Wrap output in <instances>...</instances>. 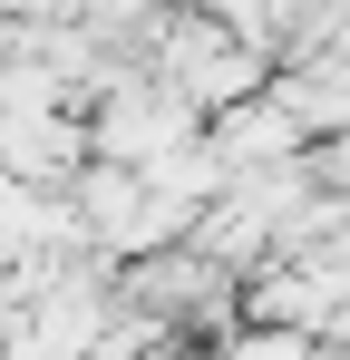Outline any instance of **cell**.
I'll return each mask as SVG.
<instances>
[{
    "mask_svg": "<svg viewBox=\"0 0 350 360\" xmlns=\"http://www.w3.org/2000/svg\"><path fill=\"white\" fill-rule=\"evenodd\" d=\"M156 78H166L175 98H195V108H243V98H263V49L233 39L214 10H195V20H175V30H166Z\"/></svg>",
    "mask_w": 350,
    "mask_h": 360,
    "instance_id": "obj_1",
    "label": "cell"
},
{
    "mask_svg": "<svg viewBox=\"0 0 350 360\" xmlns=\"http://www.w3.org/2000/svg\"><path fill=\"white\" fill-rule=\"evenodd\" d=\"M185 136H205V108L175 98L166 78H108L98 127H88V146H98L108 166H156V156H175Z\"/></svg>",
    "mask_w": 350,
    "mask_h": 360,
    "instance_id": "obj_2",
    "label": "cell"
},
{
    "mask_svg": "<svg viewBox=\"0 0 350 360\" xmlns=\"http://www.w3.org/2000/svg\"><path fill=\"white\" fill-rule=\"evenodd\" d=\"M78 234L108 243V253H166L175 224L156 214V195H146L136 166H98V176L78 185Z\"/></svg>",
    "mask_w": 350,
    "mask_h": 360,
    "instance_id": "obj_3",
    "label": "cell"
},
{
    "mask_svg": "<svg viewBox=\"0 0 350 360\" xmlns=\"http://www.w3.org/2000/svg\"><path fill=\"white\" fill-rule=\"evenodd\" d=\"M205 146L224 156V176H263V166H292V156H302V117L263 88V98L224 108V127H205Z\"/></svg>",
    "mask_w": 350,
    "mask_h": 360,
    "instance_id": "obj_4",
    "label": "cell"
},
{
    "mask_svg": "<svg viewBox=\"0 0 350 360\" xmlns=\"http://www.w3.org/2000/svg\"><path fill=\"white\" fill-rule=\"evenodd\" d=\"M224 360H311V331H283V321H263V331H243Z\"/></svg>",
    "mask_w": 350,
    "mask_h": 360,
    "instance_id": "obj_5",
    "label": "cell"
}]
</instances>
